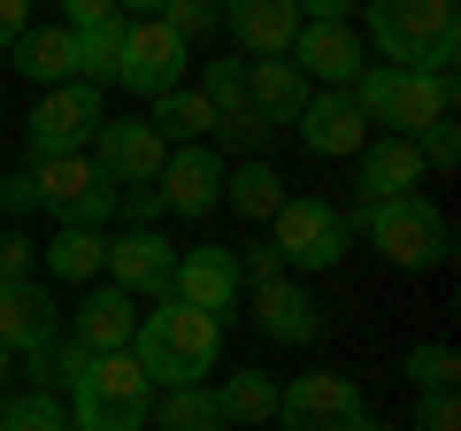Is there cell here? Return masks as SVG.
<instances>
[{
    "mask_svg": "<svg viewBox=\"0 0 461 431\" xmlns=\"http://www.w3.org/2000/svg\"><path fill=\"white\" fill-rule=\"evenodd\" d=\"M154 200H162V216H215L223 208V154H215L208 139L169 147L162 178H154Z\"/></svg>",
    "mask_w": 461,
    "mask_h": 431,
    "instance_id": "obj_14",
    "label": "cell"
},
{
    "mask_svg": "<svg viewBox=\"0 0 461 431\" xmlns=\"http://www.w3.org/2000/svg\"><path fill=\"white\" fill-rule=\"evenodd\" d=\"M32 32V0H0V47H16Z\"/></svg>",
    "mask_w": 461,
    "mask_h": 431,
    "instance_id": "obj_42",
    "label": "cell"
},
{
    "mask_svg": "<svg viewBox=\"0 0 461 431\" xmlns=\"http://www.w3.org/2000/svg\"><path fill=\"white\" fill-rule=\"evenodd\" d=\"M400 370H408V385H415V393H430V385H454L461 354L446 347V339H423V347H408V362H400Z\"/></svg>",
    "mask_w": 461,
    "mask_h": 431,
    "instance_id": "obj_32",
    "label": "cell"
},
{
    "mask_svg": "<svg viewBox=\"0 0 461 431\" xmlns=\"http://www.w3.org/2000/svg\"><path fill=\"white\" fill-rule=\"evenodd\" d=\"M108 285H123L131 300H169V270H177V247H169L154 224H123L108 232Z\"/></svg>",
    "mask_w": 461,
    "mask_h": 431,
    "instance_id": "obj_12",
    "label": "cell"
},
{
    "mask_svg": "<svg viewBox=\"0 0 461 431\" xmlns=\"http://www.w3.org/2000/svg\"><path fill=\"white\" fill-rule=\"evenodd\" d=\"M277 424L285 431H377L362 385L339 378V370H300L293 385H277Z\"/></svg>",
    "mask_w": 461,
    "mask_h": 431,
    "instance_id": "obj_9",
    "label": "cell"
},
{
    "mask_svg": "<svg viewBox=\"0 0 461 431\" xmlns=\"http://www.w3.org/2000/svg\"><path fill=\"white\" fill-rule=\"evenodd\" d=\"M8 378H16V354H8V347H0V385H8Z\"/></svg>",
    "mask_w": 461,
    "mask_h": 431,
    "instance_id": "obj_44",
    "label": "cell"
},
{
    "mask_svg": "<svg viewBox=\"0 0 461 431\" xmlns=\"http://www.w3.org/2000/svg\"><path fill=\"white\" fill-rule=\"evenodd\" d=\"M285 278V254L277 247H247L239 254V285H277Z\"/></svg>",
    "mask_w": 461,
    "mask_h": 431,
    "instance_id": "obj_38",
    "label": "cell"
},
{
    "mask_svg": "<svg viewBox=\"0 0 461 431\" xmlns=\"http://www.w3.org/2000/svg\"><path fill=\"white\" fill-rule=\"evenodd\" d=\"M346 224H354V232H362L393 270H438L446 254H454V224H446V208H438L430 193L354 200V216H346Z\"/></svg>",
    "mask_w": 461,
    "mask_h": 431,
    "instance_id": "obj_3",
    "label": "cell"
},
{
    "mask_svg": "<svg viewBox=\"0 0 461 431\" xmlns=\"http://www.w3.org/2000/svg\"><path fill=\"white\" fill-rule=\"evenodd\" d=\"M162 23L193 47V39H208L215 23H223V0H162Z\"/></svg>",
    "mask_w": 461,
    "mask_h": 431,
    "instance_id": "obj_33",
    "label": "cell"
},
{
    "mask_svg": "<svg viewBox=\"0 0 461 431\" xmlns=\"http://www.w3.org/2000/svg\"><path fill=\"white\" fill-rule=\"evenodd\" d=\"M154 431H230V424H223V408H215V385H169Z\"/></svg>",
    "mask_w": 461,
    "mask_h": 431,
    "instance_id": "obj_29",
    "label": "cell"
},
{
    "mask_svg": "<svg viewBox=\"0 0 461 431\" xmlns=\"http://www.w3.org/2000/svg\"><path fill=\"white\" fill-rule=\"evenodd\" d=\"M223 32L262 62V54H293L300 39V8L293 0H223Z\"/></svg>",
    "mask_w": 461,
    "mask_h": 431,
    "instance_id": "obj_21",
    "label": "cell"
},
{
    "mask_svg": "<svg viewBox=\"0 0 461 431\" xmlns=\"http://www.w3.org/2000/svg\"><path fill=\"white\" fill-rule=\"evenodd\" d=\"M32 178H39V208L54 224H77V232L115 224V185L93 170V154H47V162H32Z\"/></svg>",
    "mask_w": 461,
    "mask_h": 431,
    "instance_id": "obj_8",
    "label": "cell"
},
{
    "mask_svg": "<svg viewBox=\"0 0 461 431\" xmlns=\"http://www.w3.org/2000/svg\"><path fill=\"white\" fill-rule=\"evenodd\" d=\"M423 147L415 139H369L362 154H354V200H393V193H423Z\"/></svg>",
    "mask_w": 461,
    "mask_h": 431,
    "instance_id": "obj_19",
    "label": "cell"
},
{
    "mask_svg": "<svg viewBox=\"0 0 461 431\" xmlns=\"http://www.w3.org/2000/svg\"><path fill=\"white\" fill-rule=\"evenodd\" d=\"M8 54H16L8 69H23V78H32L39 93H47V85H69V78H77V39H69V23H47V32H23Z\"/></svg>",
    "mask_w": 461,
    "mask_h": 431,
    "instance_id": "obj_24",
    "label": "cell"
},
{
    "mask_svg": "<svg viewBox=\"0 0 461 431\" xmlns=\"http://www.w3.org/2000/svg\"><path fill=\"white\" fill-rule=\"evenodd\" d=\"M415 431H461V393L454 385H430V393L415 400Z\"/></svg>",
    "mask_w": 461,
    "mask_h": 431,
    "instance_id": "obj_34",
    "label": "cell"
},
{
    "mask_svg": "<svg viewBox=\"0 0 461 431\" xmlns=\"http://www.w3.org/2000/svg\"><path fill=\"white\" fill-rule=\"evenodd\" d=\"M0 431H69V408H62V393L32 385V393L0 400Z\"/></svg>",
    "mask_w": 461,
    "mask_h": 431,
    "instance_id": "obj_30",
    "label": "cell"
},
{
    "mask_svg": "<svg viewBox=\"0 0 461 431\" xmlns=\"http://www.w3.org/2000/svg\"><path fill=\"white\" fill-rule=\"evenodd\" d=\"M32 262H39V247L16 232V224H0V285H16V278H32Z\"/></svg>",
    "mask_w": 461,
    "mask_h": 431,
    "instance_id": "obj_35",
    "label": "cell"
},
{
    "mask_svg": "<svg viewBox=\"0 0 461 431\" xmlns=\"http://www.w3.org/2000/svg\"><path fill=\"white\" fill-rule=\"evenodd\" d=\"M54 8H62V23H69V32H85V23L115 16V0H54Z\"/></svg>",
    "mask_w": 461,
    "mask_h": 431,
    "instance_id": "obj_41",
    "label": "cell"
},
{
    "mask_svg": "<svg viewBox=\"0 0 461 431\" xmlns=\"http://www.w3.org/2000/svg\"><path fill=\"white\" fill-rule=\"evenodd\" d=\"M139 431H154V424H139Z\"/></svg>",
    "mask_w": 461,
    "mask_h": 431,
    "instance_id": "obj_45",
    "label": "cell"
},
{
    "mask_svg": "<svg viewBox=\"0 0 461 431\" xmlns=\"http://www.w3.org/2000/svg\"><path fill=\"white\" fill-rule=\"evenodd\" d=\"M269 232H277L285 270H339L346 247H354L346 208L339 200H315V193H285V208L269 216Z\"/></svg>",
    "mask_w": 461,
    "mask_h": 431,
    "instance_id": "obj_7",
    "label": "cell"
},
{
    "mask_svg": "<svg viewBox=\"0 0 461 431\" xmlns=\"http://www.w3.org/2000/svg\"><path fill=\"white\" fill-rule=\"evenodd\" d=\"M223 200L239 224H269V216L285 208V170L262 162V154H247V162H230L223 170Z\"/></svg>",
    "mask_w": 461,
    "mask_h": 431,
    "instance_id": "obj_23",
    "label": "cell"
},
{
    "mask_svg": "<svg viewBox=\"0 0 461 431\" xmlns=\"http://www.w3.org/2000/svg\"><path fill=\"white\" fill-rule=\"evenodd\" d=\"M0 347L16 354V370H39V354L54 347V300L39 278L0 285Z\"/></svg>",
    "mask_w": 461,
    "mask_h": 431,
    "instance_id": "obj_16",
    "label": "cell"
},
{
    "mask_svg": "<svg viewBox=\"0 0 461 431\" xmlns=\"http://www.w3.org/2000/svg\"><path fill=\"white\" fill-rule=\"evenodd\" d=\"M123 32H131V16H100V23H85V32H69V39H77V78L85 85L115 78V62H123Z\"/></svg>",
    "mask_w": 461,
    "mask_h": 431,
    "instance_id": "obj_28",
    "label": "cell"
},
{
    "mask_svg": "<svg viewBox=\"0 0 461 431\" xmlns=\"http://www.w3.org/2000/svg\"><path fill=\"white\" fill-rule=\"evenodd\" d=\"M215 408H223L230 431H262V424H277V378H269V370H230V378L215 385Z\"/></svg>",
    "mask_w": 461,
    "mask_h": 431,
    "instance_id": "obj_26",
    "label": "cell"
},
{
    "mask_svg": "<svg viewBox=\"0 0 461 431\" xmlns=\"http://www.w3.org/2000/svg\"><path fill=\"white\" fill-rule=\"evenodd\" d=\"M346 93H354V108H362L369 132H393V139H423L430 124L454 116V69H393V62H369Z\"/></svg>",
    "mask_w": 461,
    "mask_h": 431,
    "instance_id": "obj_2",
    "label": "cell"
},
{
    "mask_svg": "<svg viewBox=\"0 0 461 431\" xmlns=\"http://www.w3.org/2000/svg\"><path fill=\"white\" fill-rule=\"evenodd\" d=\"M131 362L147 370L154 393H169V385H208V370L223 362V324L208 308H185V300H154L139 316V332H131Z\"/></svg>",
    "mask_w": 461,
    "mask_h": 431,
    "instance_id": "obj_1",
    "label": "cell"
},
{
    "mask_svg": "<svg viewBox=\"0 0 461 431\" xmlns=\"http://www.w3.org/2000/svg\"><path fill=\"white\" fill-rule=\"evenodd\" d=\"M393 69H454L461 16L454 0H369V39Z\"/></svg>",
    "mask_w": 461,
    "mask_h": 431,
    "instance_id": "obj_4",
    "label": "cell"
},
{
    "mask_svg": "<svg viewBox=\"0 0 461 431\" xmlns=\"http://www.w3.org/2000/svg\"><path fill=\"white\" fill-rule=\"evenodd\" d=\"M115 16H131V23L139 16H162V0H115Z\"/></svg>",
    "mask_w": 461,
    "mask_h": 431,
    "instance_id": "obj_43",
    "label": "cell"
},
{
    "mask_svg": "<svg viewBox=\"0 0 461 431\" xmlns=\"http://www.w3.org/2000/svg\"><path fill=\"white\" fill-rule=\"evenodd\" d=\"M215 132H223L230 147H247V154H262V147H269V124L254 116V108H239V116H223V124H215Z\"/></svg>",
    "mask_w": 461,
    "mask_h": 431,
    "instance_id": "obj_36",
    "label": "cell"
},
{
    "mask_svg": "<svg viewBox=\"0 0 461 431\" xmlns=\"http://www.w3.org/2000/svg\"><path fill=\"white\" fill-rule=\"evenodd\" d=\"M293 8H300V23H354L362 0H293Z\"/></svg>",
    "mask_w": 461,
    "mask_h": 431,
    "instance_id": "obj_40",
    "label": "cell"
},
{
    "mask_svg": "<svg viewBox=\"0 0 461 431\" xmlns=\"http://www.w3.org/2000/svg\"><path fill=\"white\" fill-rule=\"evenodd\" d=\"M415 147H423V170H454V154H461V139H454V116H446V124H430V132L415 139Z\"/></svg>",
    "mask_w": 461,
    "mask_h": 431,
    "instance_id": "obj_37",
    "label": "cell"
},
{
    "mask_svg": "<svg viewBox=\"0 0 461 431\" xmlns=\"http://www.w3.org/2000/svg\"><path fill=\"white\" fill-rule=\"evenodd\" d=\"M315 85L300 78L285 54H262V62H247V108L269 124V132H285V124H300V108H308Z\"/></svg>",
    "mask_w": 461,
    "mask_h": 431,
    "instance_id": "obj_22",
    "label": "cell"
},
{
    "mask_svg": "<svg viewBox=\"0 0 461 431\" xmlns=\"http://www.w3.org/2000/svg\"><path fill=\"white\" fill-rule=\"evenodd\" d=\"M254 332H262L269 347H315V339H323V300H315L308 285H293V278L254 285Z\"/></svg>",
    "mask_w": 461,
    "mask_h": 431,
    "instance_id": "obj_17",
    "label": "cell"
},
{
    "mask_svg": "<svg viewBox=\"0 0 461 431\" xmlns=\"http://www.w3.org/2000/svg\"><path fill=\"white\" fill-rule=\"evenodd\" d=\"M100 124H108V93H100V85H85V78L47 85V93L32 100V116H23L32 162H47V154H85Z\"/></svg>",
    "mask_w": 461,
    "mask_h": 431,
    "instance_id": "obj_6",
    "label": "cell"
},
{
    "mask_svg": "<svg viewBox=\"0 0 461 431\" xmlns=\"http://www.w3.org/2000/svg\"><path fill=\"white\" fill-rule=\"evenodd\" d=\"M185 69H193V47H185L162 16H139L131 32H123V62H115V85H123V93L154 100V93H169V85H185Z\"/></svg>",
    "mask_w": 461,
    "mask_h": 431,
    "instance_id": "obj_10",
    "label": "cell"
},
{
    "mask_svg": "<svg viewBox=\"0 0 461 431\" xmlns=\"http://www.w3.org/2000/svg\"><path fill=\"white\" fill-rule=\"evenodd\" d=\"M85 154H93V170L115 185V193H123V185H154V178H162V162H169L162 132H154L147 116H108Z\"/></svg>",
    "mask_w": 461,
    "mask_h": 431,
    "instance_id": "obj_11",
    "label": "cell"
},
{
    "mask_svg": "<svg viewBox=\"0 0 461 431\" xmlns=\"http://www.w3.org/2000/svg\"><path fill=\"white\" fill-rule=\"evenodd\" d=\"M239 254L230 247H185L177 270H169V300H185V308H208L215 324H223L230 308H239Z\"/></svg>",
    "mask_w": 461,
    "mask_h": 431,
    "instance_id": "obj_15",
    "label": "cell"
},
{
    "mask_svg": "<svg viewBox=\"0 0 461 431\" xmlns=\"http://www.w3.org/2000/svg\"><path fill=\"white\" fill-rule=\"evenodd\" d=\"M0 208H8V216H32L39 208V178H32V170H8V178H0Z\"/></svg>",
    "mask_w": 461,
    "mask_h": 431,
    "instance_id": "obj_39",
    "label": "cell"
},
{
    "mask_svg": "<svg viewBox=\"0 0 461 431\" xmlns=\"http://www.w3.org/2000/svg\"><path fill=\"white\" fill-rule=\"evenodd\" d=\"M147 124L162 132V147H193V139L215 132V108H208V93H200V85H169V93L147 100Z\"/></svg>",
    "mask_w": 461,
    "mask_h": 431,
    "instance_id": "obj_25",
    "label": "cell"
},
{
    "mask_svg": "<svg viewBox=\"0 0 461 431\" xmlns=\"http://www.w3.org/2000/svg\"><path fill=\"white\" fill-rule=\"evenodd\" d=\"M300 147L323 154V162H346V154H362L369 147V124L362 108H354V93H308V108H300Z\"/></svg>",
    "mask_w": 461,
    "mask_h": 431,
    "instance_id": "obj_18",
    "label": "cell"
},
{
    "mask_svg": "<svg viewBox=\"0 0 461 431\" xmlns=\"http://www.w3.org/2000/svg\"><path fill=\"white\" fill-rule=\"evenodd\" d=\"M100 262H108V232L54 224V239H47V278H62V285H93Z\"/></svg>",
    "mask_w": 461,
    "mask_h": 431,
    "instance_id": "obj_27",
    "label": "cell"
},
{
    "mask_svg": "<svg viewBox=\"0 0 461 431\" xmlns=\"http://www.w3.org/2000/svg\"><path fill=\"white\" fill-rule=\"evenodd\" d=\"M285 62H293L315 93H346V85L369 69V47H362V32H354V23H300V39H293V54H285Z\"/></svg>",
    "mask_w": 461,
    "mask_h": 431,
    "instance_id": "obj_13",
    "label": "cell"
},
{
    "mask_svg": "<svg viewBox=\"0 0 461 431\" xmlns=\"http://www.w3.org/2000/svg\"><path fill=\"white\" fill-rule=\"evenodd\" d=\"M200 93H208L215 124L247 108V62H200Z\"/></svg>",
    "mask_w": 461,
    "mask_h": 431,
    "instance_id": "obj_31",
    "label": "cell"
},
{
    "mask_svg": "<svg viewBox=\"0 0 461 431\" xmlns=\"http://www.w3.org/2000/svg\"><path fill=\"white\" fill-rule=\"evenodd\" d=\"M69 431H139L154 416V385L131 354H93L69 378Z\"/></svg>",
    "mask_w": 461,
    "mask_h": 431,
    "instance_id": "obj_5",
    "label": "cell"
},
{
    "mask_svg": "<svg viewBox=\"0 0 461 431\" xmlns=\"http://www.w3.org/2000/svg\"><path fill=\"white\" fill-rule=\"evenodd\" d=\"M131 332H139V300L123 285H85L77 316H69V339H85L93 354H131Z\"/></svg>",
    "mask_w": 461,
    "mask_h": 431,
    "instance_id": "obj_20",
    "label": "cell"
}]
</instances>
